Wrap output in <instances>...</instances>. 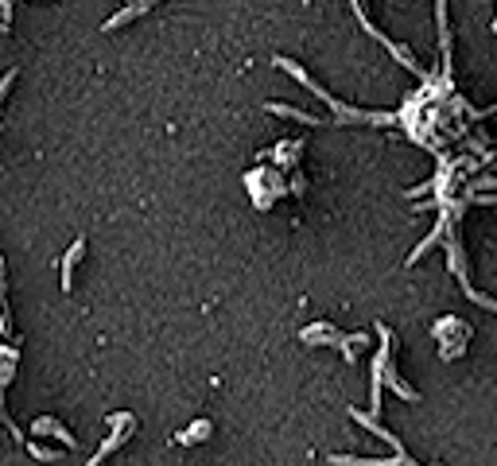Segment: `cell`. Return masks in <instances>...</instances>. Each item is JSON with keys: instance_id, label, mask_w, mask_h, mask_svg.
Wrapping results in <instances>:
<instances>
[{"instance_id": "277c9868", "label": "cell", "mask_w": 497, "mask_h": 466, "mask_svg": "<svg viewBox=\"0 0 497 466\" xmlns=\"http://www.w3.org/2000/svg\"><path fill=\"white\" fill-rule=\"evenodd\" d=\"M12 78H16V74H4V78H0V102H4V94H8V86H12Z\"/></svg>"}, {"instance_id": "7a4b0ae2", "label": "cell", "mask_w": 497, "mask_h": 466, "mask_svg": "<svg viewBox=\"0 0 497 466\" xmlns=\"http://www.w3.org/2000/svg\"><path fill=\"white\" fill-rule=\"evenodd\" d=\"M36 431H51V435H55V439H62V443H66V447H74V435H70V431H66V428H62V423H59V420H36Z\"/></svg>"}, {"instance_id": "5b68a950", "label": "cell", "mask_w": 497, "mask_h": 466, "mask_svg": "<svg viewBox=\"0 0 497 466\" xmlns=\"http://www.w3.org/2000/svg\"><path fill=\"white\" fill-rule=\"evenodd\" d=\"M0 327H4V311H0Z\"/></svg>"}, {"instance_id": "6da1fadb", "label": "cell", "mask_w": 497, "mask_h": 466, "mask_svg": "<svg viewBox=\"0 0 497 466\" xmlns=\"http://www.w3.org/2000/svg\"><path fill=\"white\" fill-rule=\"evenodd\" d=\"M82 249H86V241L78 237V241H74V245H70V253L62 256V288H66V291H70V276H74V264H78Z\"/></svg>"}, {"instance_id": "3957f363", "label": "cell", "mask_w": 497, "mask_h": 466, "mask_svg": "<svg viewBox=\"0 0 497 466\" xmlns=\"http://www.w3.org/2000/svg\"><path fill=\"white\" fill-rule=\"evenodd\" d=\"M206 435H210V420H198L195 428H190V431H183L179 439H183V443H195V439H206Z\"/></svg>"}]
</instances>
